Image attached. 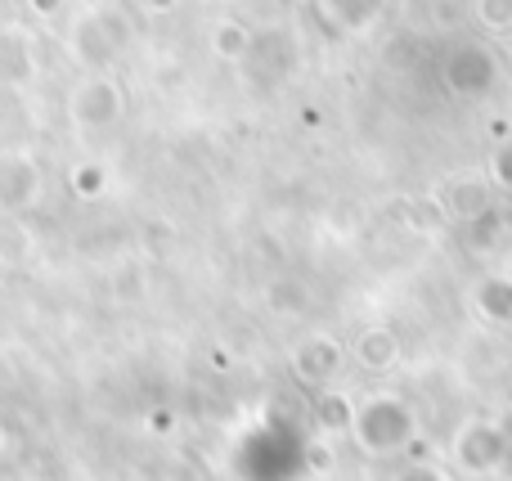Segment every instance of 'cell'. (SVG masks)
I'll list each match as a JSON object with an SVG mask.
<instances>
[{
  "instance_id": "6da1fadb",
  "label": "cell",
  "mask_w": 512,
  "mask_h": 481,
  "mask_svg": "<svg viewBox=\"0 0 512 481\" xmlns=\"http://www.w3.org/2000/svg\"><path fill=\"white\" fill-rule=\"evenodd\" d=\"M346 437L364 450V455H400L409 441L418 437V419L400 396H369V401H355V419Z\"/></svg>"
},
{
  "instance_id": "7a4b0ae2",
  "label": "cell",
  "mask_w": 512,
  "mask_h": 481,
  "mask_svg": "<svg viewBox=\"0 0 512 481\" xmlns=\"http://www.w3.org/2000/svg\"><path fill=\"white\" fill-rule=\"evenodd\" d=\"M450 455H454V464H459L463 473H472V477L499 473V468L508 464V455H512L508 428L504 423H490V419L463 423L459 437H454V446H450Z\"/></svg>"
},
{
  "instance_id": "3957f363",
  "label": "cell",
  "mask_w": 512,
  "mask_h": 481,
  "mask_svg": "<svg viewBox=\"0 0 512 481\" xmlns=\"http://www.w3.org/2000/svg\"><path fill=\"white\" fill-rule=\"evenodd\" d=\"M342 360H346L342 342L328 338V333H315V338L292 347V374H297L301 383H328V378L342 369Z\"/></svg>"
},
{
  "instance_id": "277c9868",
  "label": "cell",
  "mask_w": 512,
  "mask_h": 481,
  "mask_svg": "<svg viewBox=\"0 0 512 481\" xmlns=\"http://www.w3.org/2000/svg\"><path fill=\"white\" fill-rule=\"evenodd\" d=\"M351 356H355V365L369 369V374H391V369L400 365V356H405V347H400V338L391 329L373 324V329H360V338L351 342Z\"/></svg>"
},
{
  "instance_id": "5b68a950",
  "label": "cell",
  "mask_w": 512,
  "mask_h": 481,
  "mask_svg": "<svg viewBox=\"0 0 512 481\" xmlns=\"http://www.w3.org/2000/svg\"><path fill=\"white\" fill-rule=\"evenodd\" d=\"M117 108H122V99H117V86H108V81H90V86L81 90V99H72V113L90 126L113 122Z\"/></svg>"
},
{
  "instance_id": "8992f818",
  "label": "cell",
  "mask_w": 512,
  "mask_h": 481,
  "mask_svg": "<svg viewBox=\"0 0 512 481\" xmlns=\"http://www.w3.org/2000/svg\"><path fill=\"white\" fill-rule=\"evenodd\" d=\"M477 311L490 324H512V275H490L477 288Z\"/></svg>"
},
{
  "instance_id": "52a82bcc",
  "label": "cell",
  "mask_w": 512,
  "mask_h": 481,
  "mask_svg": "<svg viewBox=\"0 0 512 481\" xmlns=\"http://www.w3.org/2000/svg\"><path fill=\"white\" fill-rule=\"evenodd\" d=\"M351 419H355V401L346 392L319 396V423H324L328 432H351Z\"/></svg>"
},
{
  "instance_id": "ba28073f",
  "label": "cell",
  "mask_w": 512,
  "mask_h": 481,
  "mask_svg": "<svg viewBox=\"0 0 512 481\" xmlns=\"http://www.w3.org/2000/svg\"><path fill=\"white\" fill-rule=\"evenodd\" d=\"M265 302H270V311L274 315H306L310 311V297H306V288L301 284H274L270 293H265Z\"/></svg>"
},
{
  "instance_id": "9c48e42d",
  "label": "cell",
  "mask_w": 512,
  "mask_h": 481,
  "mask_svg": "<svg viewBox=\"0 0 512 481\" xmlns=\"http://www.w3.org/2000/svg\"><path fill=\"white\" fill-rule=\"evenodd\" d=\"M400 455H405V459H409V468H432V464H436L432 446H427V441H423V437H414V441H409V446H405V450H400Z\"/></svg>"
},
{
  "instance_id": "30bf717a",
  "label": "cell",
  "mask_w": 512,
  "mask_h": 481,
  "mask_svg": "<svg viewBox=\"0 0 512 481\" xmlns=\"http://www.w3.org/2000/svg\"><path fill=\"white\" fill-rule=\"evenodd\" d=\"M481 18H486L490 27H508L512 23V0H486V5H481Z\"/></svg>"
},
{
  "instance_id": "8fae6325",
  "label": "cell",
  "mask_w": 512,
  "mask_h": 481,
  "mask_svg": "<svg viewBox=\"0 0 512 481\" xmlns=\"http://www.w3.org/2000/svg\"><path fill=\"white\" fill-rule=\"evenodd\" d=\"M243 45H248V36H243L239 27H225V32H216V50H225L230 59H239Z\"/></svg>"
},
{
  "instance_id": "7c38bea8",
  "label": "cell",
  "mask_w": 512,
  "mask_h": 481,
  "mask_svg": "<svg viewBox=\"0 0 512 481\" xmlns=\"http://www.w3.org/2000/svg\"><path fill=\"white\" fill-rule=\"evenodd\" d=\"M149 432H158V437H167V432H176V414H171L167 405H158V410H149Z\"/></svg>"
},
{
  "instance_id": "4fadbf2b",
  "label": "cell",
  "mask_w": 512,
  "mask_h": 481,
  "mask_svg": "<svg viewBox=\"0 0 512 481\" xmlns=\"http://www.w3.org/2000/svg\"><path fill=\"white\" fill-rule=\"evenodd\" d=\"M400 481H450V477L432 464V468H405V477H400Z\"/></svg>"
},
{
  "instance_id": "5bb4252c",
  "label": "cell",
  "mask_w": 512,
  "mask_h": 481,
  "mask_svg": "<svg viewBox=\"0 0 512 481\" xmlns=\"http://www.w3.org/2000/svg\"><path fill=\"white\" fill-rule=\"evenodd\" d=\"M5 441H9V437H5V428H0V455H5Z\"/></svg>"
}]
</instances>
